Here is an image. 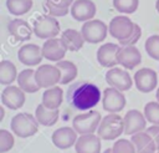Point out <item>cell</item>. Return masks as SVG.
I'll use <instances>...</instances> for the list:
<instances>
[{
  "label": "cell",
  "instance_id": "19",
  "mask_svg": "<svg viewBox=\"0 0 159 153\" xmlns=\"http://www.w3.org/2000/svg\"><path fill=\"white\" fill-rule=\"evenodd\" d=\"M119 45L114 44V42H107L103 44L102 46L98 47L97 50V61L101 66L103 67H116L118 65V60H117V53L119 50Z\"/></svg>",
  "mask_w": 159,
  "mask_h": 153
},
{
  "label": "cell",
  "instance_id": "7",
  "mask_svg": "<svg viewBox=\"0 0 159 153\" xmlns=\"http://www.w3.org/2000/svg\"><path fill=\"white\" fill-rule=\"evenodd\" d=\"M134 24L128 16H114L108 25V32L109 35L116 39L118 42L125 41L127 39H129V36L133 34L134 31Z\"/></svg>",
  "mask_w": 159,
  "mask_h": 153
},
{
  "label": "cell",
  "instance_id": "12",
  "mask_svg": "<svg viewBox=\"0 0 159 153\" xmlns=\"http://www.w3.org/2000/svg\"><path fill=\"white\" fill-rule=\"evenodd\" d=\"M124 133L128 136H133L139 132H144L147 129V118L144 113L138 109H129L124 117Z\"/></svg>",
  "mask_w": 159,
  "mask_h": 153
},
{
  "label": "cell",
  "instance_id": "4",
  "mask_svg": "<svg viewBox=\"0 0 159 153\" xmlns=\"http://www.w3.org/2000/svg\"><path fill=\"white\" fill-rule=\"evenodd\" d=\"M101 121H102L101 113L96 109H91L84 113H80L75 116V118L72 119V127L80 136L92 134L97 132Z\"/></svg>",
  "mask_w": 159,
  "mask_h": 153
},
{
  "label": "cell",
  "instance_id": "26",
  "mask_svg": "<svg viewBox=\"0 0 159 153\" xmlns=\"http://www.w3.org/2000/svg\"><path fill=\"white\" fill-rule=\"evenodd\" d=\"M63 101V90L60 86L46 88L42 93V104L50 109H58Z\"/></svg>",
  "mask_w": 159,
  "mask_h": 153
},
{
  "label": "cell",
  "instance_id": "42",
  "mask_svg": "<svg viewBox=\"0 0 159 153\" xmlns=\"http://www.w3.org/2000/svg\"><path fill=\"white\" fill-rule=\"evenodd\" d=\"M157 153H159V151H158V152H157Z\"/></svg>",
  "mask_w": 159,
  "mask_h": 153
},
{
  "label": "cell",
  "instance_id": "22",
  "mask_svg": "<svg viewBox=\"0 0 159 153\" xmlns=\"http://www.w3.org/2000/svg\"><path fill=\"white\" fill-rule=\"evenodd\" d=\"M60 39L63 42L67 51H72V52L80 51L86 42L81 31H78L76 29H66L65 31H62Z\"/></svg>",
  "mask_w": 159,
  "mask_h": 153
},
{
  "label": "cell",
  "instance_id": "33",
  "mask_svg": "<svg viewBox=\"0 0 159 153\" xmlns=\"http://www.w3.org/2000/svg\"><path fill=\"white\" fill-rule=\"evenodd\" d=\"M145 51L153 60L159 61V35H152L145 40Z\"/></svg>",
  "mask_w": 159,
  "mask_h": 153
},
{
  "label": "cell",
  "instance_id": "38",
  "mask_svg": "<svg viewBox=\"0 0 159 153\" xmlns=\"http://www.w3.org/2000/svg\"><path fill=\"white\" fill-rule=\"evenodd\" d=\"M4 114H5V111H4V107L1 106V107H0V121H2Z\"/></svg>",
  "mask_w": 159,
  "mask_h": 153
},
{
  "label": "cell",
  "instance_id": "13",
  "mask_svg": "<svg viewBox=\"0 0 159 153\" xmlns=\"http://www.w3.org/2000/svg\"><path fill=\"white\" fill-rule=\"evenodd\" d=\"M70 12L76 21L86 22L96 16L97 6L92 0H75Z\"/></svg>",
  "mask_w": 159,
  "mask_h": 153
},
{
  "label": "cell",
  "instance_id": "23",
  "mask_svg": "<svg viewBox=\"0 0 159 153\" xmlns=\"http://www.w3.org/2000/svg\"><path fill=\"white\" fill-rule=\"evenodd\" d=\"M73 2L75 0H45L43 9L50 16L62 17L71 11V6Z\"/></svg>",
  "mask_w": 159,
  "mask_h": 153
},
{
  "label": "cell",
  "instance_id": "17",
  "mask_svg": "<svg viewBox=\"0 0 159 153\" xmlns=\"http://www.w3.org/2000/svg\"><path fill=\"white\" fill-rule=\"evenodd\" d=\"M78 133L73 129V127H60L52 133V143L60 149H68L75 146L78 139Z\"/></svg>",
  "mask_w": 159,
  "mask_h": 153
},
{
  "label": "cell",
  "instance_id": "31",
  "mask_svg": "<svg viewBox=\"0 0 159 153\" xmlns=\"http://www.w3.org/2000/svg\"><path fill=\"white\" fill-rule=\"evenodd\" d=\"M113 6L120 14H133L139 6V0H113Z\"/></svg>",
  "mask_w": 159,
  "mask_h": 153
},
{
  "label": "cell",
  "instance_id": "1",
  "mask_svg": "<svg viewBox=\"0 0 159 153\" xmlns=\"http://www.w3.org/2000/svg\"><path fill=\"white\" fill-rule=\"evenodd\" d=\"M99 87L92 82L82 81L71 85L67 90V101L71 106L80 111H91L102 101Z\"/></svg>",
  "mask_w": 159,
  "mask_h": 153
},
{
  "label": "cell",
  "instance_id": "18",
  "mask_svg": "<svg viewBox=\"0 0 159 153\" xmlns=\"http://www.w3.org/2000/svg\"><path fill=\"white\" fill-rule=\"evenodd\" d=\"M41 47H42L43 58H46L48 61H53V62H58V61L63 60V57L66 56V52H67V49L65 47L63 42L58 37L46 40Z\"/></svg>",
  "mask_w": 159,
  "mask_h": 153
},
{
  "label": "cell",
  "instance_id": "11",
  "mask_svg": "<svg viewBox=\"0 0 159 153\" xmlns=\"http://www.w3.org/2000/svg\"><path fill=\"white\" fill-rule=\"evenodd\" d=\"M134 85L143 93L152 92L158 86V75L153 68L143 67L134 73Z\"/></svg>",
  "mask_w": 159,
  "mask_h": 153
},
{
  "label": "cell",
  "instance_id": "32",
  "mask_svg": "<svg viewBox=\"0 0 159 153\" xmlns=\"http://www.w3.org/2000/svg\"><path fill=\"white\" fill-rule=\"evenodd\" d=\"M144 116L149 123L159 126V102L158 101L148 102L144 106Z\"/></svg>",
  "mask_w": 159,
  "mask_h": 153
},
{
  "label": "cell",
  "instance_id": "21",
  "mask_svg": "<svg viewBox=\"0 0 159 153\" xmlns=\"http://www.w3.org/2000/svg\"><path fill=\"white\" fill-rule=\"evenodd\" d=\"M9 34L15 37L17 41H27L30 40L31 35L34 34V29L30 24L22 19H14L7 24Z\"/></svg>",
  "mask_w": 159,
  "mask_h": 153
},
{
  "label": "cell",
  "instance_id": "15",
  "mask_svg": "<svg viewBox=\"0 0 159 153\" xmlns=\"http://www.w3.org/2000/svg\"><path fill=\"white\" fill-rule=\"evenodd\" d=\"M118 65L125 70H133L142 62V53L135 46H120L117 53Z\"/></svg>",
  "mask_w": 159,
  "mask_h": 153
},
{
  "label": "cell",
  "instance_id": "39",
  "mask_svg": "<svg viewBox=\"0 0 159 153\" xmlns=\"http://www.w3.org/2000/svg\"><path fill=\"white\" fill-rule=\"evenodd\" d=\"M155 10L159 12V0H157V1H155Z\"/></svg>",
  "mask_w": 159,
  "mask_h": 153
},
{
  "label": "cell",
  "instance_id": "30",
  "mask_svg": "<svg viewBox=\"0 0 159 153\" xmlns=\"http://www.w3.org/2000/svg\"><path fill=\"white\" fill-rule=\"evenodd\" d=\"M32 0H6V9L14 16H21L31 10Z\"/></svg>",
  "mask_w": 159,
  "mask_h": 153
},
{
  "label": "cell",
  "instance_id": "9",
  "mask_svg": "<svg viewBox=\"0 0 159 153\" xmlns=\"http://www.w3.org/2000/svg\"><path fill=\"white\" fill-rule=\"evenodd\" d=\"M125 97L122 91L113 88V87H107L103 91L102 95V106L103 109L107 111L108 113H118L125 107Z\"/></svg>",
  "mask_w": 159,
  "mask_h": 153
},
{
  "label": "cell",
  "instance_id": "25",
  "mask_svg": "<svg viewBox=\"0 0 159 153\" xmlns=\"http://www.w3.org/2000/svg\"><path fill=\"white\" fill-rule=\"evenodd\" d=\"M130 141L133 142L137 153H157L158 152L153 138L145 131L133 134L130 137Z\"/></svg>",
  "mask_w": 159,
  "mask_h": 153
},
{
  "label": "cell",
  "instance_id": "10",
  "mask_svg": "<svg viewBox=\"0 0 159 153\" xmlns=\"http://www.w3.org/2000/svg\"><path fill=\"white\" fill-rule=\"evenodd\" d=\"M106 82L109 85V87L117 88L122 92L130 90L133 83L128 71L119 67H112L106 72Z\"/></svg>",
  "mask_w": 159,
  "mask_h": 153
},
{
  "label": "cell",
  "instance_id": "14",
  "mask_svg": "<svg viewBox=\"0 0 159 153\" xmlns=\"http://www.w3.org/2000/svg\"><path fill=\"white\" fill-rule=\"evenodd\" d=\"M17 58L25 66H37L43 58L42 47L36 44H25L19 49Z\"/></svg>",
  "mask_w": 159,
  "mask_h": 153
},
{
  "label": "cell",
  "instance_id": "2",
  "mask_svg": "<svg viewBox=\"0 0 159 153\" xmlns=\"http://www.w3.org/2000/svg\"><path fill=\"white\" fill-rule=\"evenodd\" d=\"M39 122L35 116L27 112H20L11 118L10 128L11 132L20 138H29L37 133Z\"/></svg>",
  "mask_w": 159,
  "mask_h": 153
},
{
  "label": "cell",
  "instance_id": "37",
  "mask_svg": "<svg viewBox=\"0 0 159 153\" xmlns=\"http://www.w3.org/2000/svg\"><path fill=\"white\" fill-rule=\"evenodd\" d=\"M145 132L153 138V141H154V143H155V146H157V149L159 151V126H157V124L149 126V127L145 129Z\"/></svg>",
  "mask_w": 159,
  "mask_h": 153
},
{
  "label": "cell",
  "instance_id": "3",
  "mask_svg": "<svg viewBox=\"0 0 159 153\" xmlns=\"http://www.w3.org/2000/svg\"><path fill=\"white\" fill-rule=\"evenodd\" d=\"M124 133V121L118 113H108L102 117L99 127L97 129V136L104 141H114Z\"/></svg>",
  "mask_w": 159,
  "mask_h": 153
},
{
  "label": "cell",
  "instance_id": "8",
  "mask_svg": "<svg viewBox=\"0 0 159 153\" xmlns=\"http://www.w3.org/2000/svg\"><path fill=\"white\" fill-rule=\"evenodd\" d=\"M36 82L41 88H50L57 86L61 81V71L55 65H41L35 70Z\"/></svg>",
  "mask_w": 159,
  "mask_h": 153
},
{
  "label": "cell",
  "instance_id": "5",
  "mask_svg": "<svg viewBox=\"0 0 159 153\" xmlns=\"http://www.w3.org/2000/svg\"><path fill=\"white\" fill-rule=\"evenodd\" d=\"M34 34L39 39H53L60 34V22L50 15H40L32 24Z\"/></svg>",
  "mask_w": 159,
  "mask_h": 153
},
{
  "label": "cell",
  "instance_id": "36",
  "mask_svg": "<svg viewBox=\"0 0 159 153\" xmlns=\"http://www.w3.org/2000/svg\"><path fill=\"white\" fill-rule=\"evenodd\" d=\"M140 36H142V29H140V26L138 24H134V31H133V34L125 41L119 42V45L120 46H134L139 41Z\"/></svg>",
  "mask_w": 159,
  "mask_h": 153
},
{
  "label": "cell",
  "instance_id": "16",
  "mask_svg": "<svg viewBox=\"0 0 159 153\" xmlns=\"http://www.w3.org/2000/svg\"><path fill=\"white\" fill-rule=\"evenodd\" d=\"M25 92L19 86H6L1 92L2 106L10 109H19L25 103Z\"/></svg>",
  "mask_w": 159,
  "mask_h": 153
},
{
  "label": "cell",
  "instance_id": "41",
  "mask_svg": "<svg viewBox=\"0 0 159 153\" xmlns=\"http://www.w3.org/2000/svg\"><path fill=\"white\" fill-rule=\"evenodd\" d=\"M103 153H113V152H112V148H107V149H106Z\"/></svg>",
  "mask_w": 159,
  "mask_h": 153
},
{
  "label": "cell",
  "instance_id": "40",
  "mask_svg": "<svg viewBox=\"0 0 159 153\" xmlns=\"http://www.w3.org/2000/svg\"><path fill=\"white\" fill-rule=\"evenodd\" d=\"M155 97H157V101L159 102V87L157 88V93H155Z\"/></svg>",
  "mask_w": 159,
  "mask_h": 153
},
{
  "label": "cell",
  "instance_id": "29",
  "mask_svg": "<svg viewBox=\"0 0 159 153\" xmlns=\"http://www.w3.org/2000/svg\"><path fill=\"white\" fill-rule=\"evenodd\" d=\"M56 66L60 68L61 71V81L60 85H68L70 82H72L77 75H78V70L77 66L72 62V61H67V60H61L56 63Z\"/></svg>",
  "mask_w": 159,
  "mask_h": 153
},
{
  "label": "cell",
  "instance_id": "24",
  "mask_svg": "<svg viewBox=\"0 0 159 153\" xmlns=\"http://www.w3.org/2000/svg\"><path fill=\"white\" fill-rule=\"evenodd\" d=\"M16 81H17V86L25 93H35L41 88L36 82L35 70H32L31 67L20 71V73L17 75V80Z\"/></svg>",
  "mask_w": 159,
  "mask_h": 153
},
{
  "label": "cell",
  "instance_id": "28",
  "mask_svg": "<svg viewBox=\"0 0 159 153\" xmlns=\"http://www.w3.org/2000/svg\"><path fill=\"white\" fill-rule=\"evenodd\" d=\"M17 70L14 62L9 60H2L0 62V83L2 86H11L15 80H17Z\"/></svg>",
  "mask_w": 159,
  "mask_h": 153
},
{
  "label": "cell",
  "instance_id": "20",
  "mask_svg": "<svg viewBox=\"0 0 159 153\" xmlns=\"http://www.w3.org/2000/svg\"><path fill=\"white\" fill-rule=\"evenodd\" d=\"M101 138L94 133L80 136L75 144L76 153H101Z\"/></svg>",
  "mask_w": 159,
  "mask_h": 153
},
{
  "label": "cell",
  "instance_id": "6",
  "mask_svg": "<svg viewBox=\"0 0 159 153\" xmlns=\"http://www.w3.org/2000/svg\"><path fill=\"white\" fill-rule=\"evenodd\" d=\"M81 34L86 42L89 44H99L108 35V25L102 20L92 19L86 21L81 27Z\"/></svg>",
  "mask_w": 159,
  "mask_h": 153
},
{
  "label": "cell",
  "instance_id": "34",
  "mask_svg": "<svg viewBox=\"0 0 159 153\" xmlns=\"http://www.w3.org/2000/svg\"><path fill=\"white\" fill-rule=\"evenodd\" d=\"M112 152L113 153H137L133 142L125 138L117 139L112 147Z\"/></svg>",
  "mask_w": 159,
  "mask_h": 153
},
{
  "label": "cell",
  "instance_id": "35",
  "mask_svg": "<svg viewBox=\"0 0 159 153\" xmlns=\"http://www.w3.org/2000/svg\"><path fill=\"white\" fill-rule=\"evenodd\" d=\"M14 134L7 129H0V153H6L14 147Z\"/></svg>",
  "mask_w": 159,
  "mask_h": 153
},
{
  "label": "cell",
  "instance_id": "27",
  "mask_svg": "<svg viewBox=\"0 0 159 153\" xmlns=\"http://www.w3.org/2000/svg\"><path fill=\"white\" fill-rule=\"evenodd\" d=\"M58 116H60L58 109H50V108L45 107L42 103L39 104L35 109V117H36L37 122L45 127L53 126L58 121Z\"/></svg>",
  "mask_w": 159,
  "mask_h": 153
}]
</instances>
